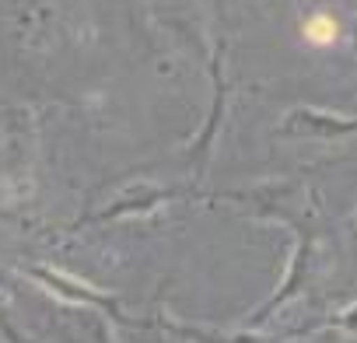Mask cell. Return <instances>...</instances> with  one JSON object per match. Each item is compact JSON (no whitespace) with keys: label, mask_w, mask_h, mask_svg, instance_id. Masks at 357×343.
<instances>
[{"label":"cell","mask_w":357,"mask_h":343,"mask_svg":"<svg viewBox=\"0 0 357 343\" xmlns=\"http://www.w3.org/2000/svg\"><path fill=\"white\" fill-rule=\"evenodd\" d=\"M301 36H305V43H312V46H333V43L340 39V22H336L333 15H312V18L305 22Z\"/></svg>","instance_id":"1"}]
</instances>
